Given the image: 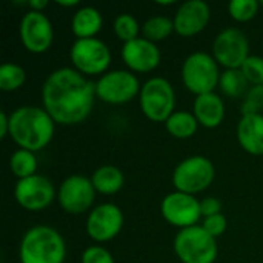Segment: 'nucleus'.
I'll use <instances>...</instances> for the list:
<instances>
[{
  "instance_id": "nucleus-1",
  "label": "nucleus",
  "mask_w": 263,
  "mask_h": 263,
  "mask_svg": "<svg viewBox=\"0 0 263 263\" xmlns=\"http://www.w3.org/2000/svg\"><path fill=\"white\" fill-rule=\"evenodd\" d=\"M96 83L74 68H60L51 72L42 88L43 109L55 123H82L92 111Z\"/></svg>"
},
{
  "instance_id": "nucleus-2",
  "label": "nucleus",
  "mask_w": 263,
  "mask_h": 263,
  "mask_svg": "<svg viewBox=\"0 0 263 263\" xmlns=\"http://www.w3.org/2000/svg\"><path fill=\"white\" fill-rule=\"evenodd\" d=\"M55 122L37 106H20L9 116V136L20 149L40 151L54 136Z\"/></svg>"
},
{
  "instance_id": "nucleus-3",
  "label": "nucleus",
  "mask_w": 263,
  "mask_h": 263,
  "mask_svg": "<svg viewBox=\"0 0 263 263\" xmlns=\"http://www.w3.org/2000/svg\"><path fill=\"white\" fill-rule=\"evenodd\" d=\"M65 256L66 247L63 237L46 225L28 230L18 248L22 263H63Z\"/></svg>"
},
{
  "instance_id": "nucleus-4",
  "label": "nucleus",
  "mask_w": 263,
  "mask_h": 263,
  "mask_svg": "<svg viewBox=\"0 0 263 263\" xmlns=\"http://www.w3.org/2000/svg\"><path fill=\"white\" fill-rule=\"evenodd\" d=\"M174 251L183 263H214L217 257V242L203 227L194 225L177 233Z\"/></svg>"
},
{
  "instance_id": "nucleus-5",
  "label": "nucleus",
  "mask_w": 263,
  "mask_h": 263,
  "mask_svg": "<svg viewBox=\"0 0 263 263\" xmlns=\"http://www.w3.org/2000/svg\"><path fill=\"white\" fill-rule=\"evenodd\" d=\"M182 80L196 96L214 92L220 82L219 63L206 52H193L182 66Z\"/></svg>"
},
{
  "instance_id": "nucleus-6",
  "label": "nucleus",
  "mask_w": 263,
  "mask_h": 263,
  "mask_svg": "<svg viewBox=\"0 0 263 263\" xmlns=\"http://www.w3.org/2000/svg\"><path fill=\"white\" fill-rule=\"evenodd\" d=\"M176 94L163 77H153L140 89V109L153 122H166L174 112Z\"/></svg>"
},
{
  "instance_id": "nucleus-7",
  "label": "nucleus",
  "mask_w": 263,
  "mask_h": 263,
  "mask_svg": "<svg viewBox=\"0 0 263 263\" xmlns=\"http://www.w3.org/2000/svg\"><path fill=\"white\" fill-rule=\"evenodd\" d=\"M214 176L216 170L210 159L203 156H193L176 166L173 173V183L177 191L194 196L205 191L213 183Z\"/></svg>"
},
{
  "instance_id": "nucleus-8",
  "label": "nucleus",
  "mask_w": 263,
  "mask_h": 263,
  "mask_svg": "<svg viewBox=\"0 0 263 263\" xmlns=\"http://www.w3.org/2000/svg\"><path fill=\"white\" fill-rule=\"evenodd\" d=\"M74 69L80 74L97 76L108 69L111 63L109 48L99 39H77L69 51Z\"/></svg>"
},
{
  "instance_id": "nucleus-9",
  "label": "nucleus",
  "mask_w": 263,
  "mask_h": 263,
  "mask_svg": "<svg viewBox=\"0 0 263 263\" xmlns=\"http://www.w3.org/2000/svg\"><path fill=\"white\" fill-rule=\"evenodd\" d=\"M140 83L137 77L123 69H116L105 72L96 83L97 97L111 105H122L131 102L137 94H140Z\"/></svg>"
},
{
  "instance_id": "nucleus-10",
  "label": "nucleus",
  "mask_w": 263,
  "mask_h": 263,
  "mask_svg": "<svg viewBox=\"0 0 263 263\" xmlns=\"http://www.w3.org/2000/svg\"><path fill=\"white\" fill-rule=\"evenodd\" d=\"M214 59L227 69H240L243 62L250 57V42L239 28L223 29L213 45Z\"/></svg>"
},
{
  "instance_id": "nucleus-11",
  "label": "nucleus",
  "mask_w": 263,
  "mask_h": 263,
  "mask_svg": "<svg viewBox=\"0 0 263 263\" xmlns=\"http://www.w3.org/2000/svg\"><path fill=\"white\" fill-rule=\"evenodd\" d=\"M18 34L22 45L32 54L46 52L52 45L51 20L40 11H29L22 17Z\"/></svg>"
},
{
  "instance_id": "nucleus-12",
  "label": "nucleus",
  "mask_w": 263,
  "mask_h": 263,
  "mask_svg": "<svg viewBox=\"0 0 263 263\" xmlns=\"http://www.w3.org/2000/svg\"><path fill=\"white\" fill-rule=\"evenodd\" d=\"M14 197L22 208L28 211H42L51 205L55 197V191L49 179L34 174L31 177L20 179L15 183Z\"/></svg>"
},
{
  "instance_id": "nucleus-13",
  "label": "nucleus",
  "mask_w": 263,
  "mask_h": 263,
  "mask_svg": "<svg viewBox=\"0 0 263 263\" xmlns=\"http://www.w3.org/2000/svg\"><path fill=\"white\" fill-rule=\"evenodd\" d=\"M160 211L163 219L173 225L179 227L180 230L190 228L197 225L202 213H200V202L191 196L180 191L168 194L160 205Z\"/></svg>"
},
{
  "instance_id": "nucleus-14",
  "label": "nucleus",
  "mask_w": 263,
  "mask_h": 263,
  "mask_svg": "<svg viewBox=\"0 0 263 263\" xmlns=\"http://www.w3.org/2000/svg\"><path fill=\"white\" fill-rule=\"evenodd\" d=\"M96 196V188L91 179L83 176H71L63 180L59 188V203L69 214H82L91 208Z\"/></svg>"
},
{
  "instance_id": "nucleus-15",
  "label": "nucleus",
  "mask_w": 263,
  "mask_h": 263,
  "mask_svg": "<svg viewBox=\"0 0 263 263\" xmlns=\"http://www.w3.org/2000/svg\"><path fill=\"white\" fill-rule=\"evenodd\" d=\"M123 228V214L114 203H102L96 206L86 220V233L96 242H108L114 239Z\"/></svg>"
},
{
  "instance_id": "nucleus-16",
  "label": "nucleus",
  "mask_w": 263,
  "mask_h": 263,
  "mask_svg": "<svg viewBox=\"0 0 263 263\" xmlns=\"http://www.w3.org/2000/svg\"><path fill=\"white\" fill-rule=\"evenodd\" d=\"M211 9L203 0H188L174 15V31L182 37H193L203 31L210 22Z\"/></svg>"
},
{
  "instance_id": "nucleus-17",
  "label": "nucleus",
  "mask_w": 263,
  "mask_h": 263,
  "mask_svg": "<svg viewBox=\"0 0 263 263\" xmlns=\"http://www.w3.org/2000/svg\"><path fill=\"white\" fill-rule=\"evenodd\" d=\"M122 59L125 65L136 72H149L159 66L160 51L156 43L143 37H137L136 40L123 45Z\"/></svg>"
},
{
  "instance_id": "nucleus-18",
  "label": "nucleus",
  "mask_w": 263,
  "mask_h": 263,
  "mask_svg": "<svg viewBox=\"0 0 263 263\" xmlns=\"http://www.w3.org/2000/svg\"><path fill=\"white\" fill-rule=\"evenodd\" d=\"M237 139L240 146L253 154H263V114L242 116L237 125Z\"/></svg>"
},
{
  "instance_id": "nucleus-19",
  "label": "nucleus",
  "mask_w": 263,
  "mask_h": 263,
  "mask_svg": "<svg viewBox=\"0 0 263 263\" xmlns=\"http://www.w3.org/2000/svg\"><path fill=\"white\" fill-rule=\"evenodd\" d=\"M193 114L197 122L205 128H217L225 117V105L220 96L216 92H208L203 96H197L193 106Z\"/></svg>"
},
{
  "instance_id": "nucleus-20",
  "label": "nucleus",
  "mask_w": 263,
  "mask_h": 263,
  "mask_svg": "<svg viewBox=\"0 0 263 263\" xmlns=\"http://www.w3.org/2000/svg\"><path fill=\"white\" fill-rule=\"evenodd\" d=\"M103 25V18L99 9L92 6H83L72 15L71 29L77 39H92Z\"/></svg>"
},
{
  "instance_id": "nucleus-21",
  "label": "nucleus",
  "mask_w": 263,
  "mask_h": 263,
  "mask_svg": "<svg viewBox=\"0 0 263 263\" xmlns=\"http://www.w3.org/2000/svg\"><path fill=\"white\" fill-rule=\"evenodd\" d=\"M91 182L100 194H116L122 190L123 186V173L111 165L100 166L99 170L94 171Z\"/></svg>"
},
{
  "instance_id": "nucleus-22",
  "label": "nucleus",
  "mask_w": 263,
  "mask_h": 263,
  "mask_svg": "<svg viewBox=\"0 0 263 263\" xmlns=\"http://www.w3.org/2000/svg\"><path fill=\"white\" fill-rule=\"evenodd\" d=\"M165 125H166V131L176 139H190L196 134L199 122L196 116L191 112L176 111L165 122Z\"/></svg>"
},
{
  "instance_id": "nucleus-23",
  "label": "nucleus",
  "mask_w": 263,
  "mask_h": 263,
  "mask_svg": "<svg viewBox=\"0 0 263 263\" xmlns=\"http://www.w3.org/2000/svg\"><path fill=\"white\" fill-rule=\"evenodd\" d=\"M174 29V20L165 17V15H156L148 18L143 26H142V34L143 39L156 43L160 40H165L166 37H170V34Z\"/></svg>"
},
{
  "instance_id": "nucleus-24",
  "label": "nucleus",
  "mask_w": 263,
  "mask_h": 263,
  "mask_svg": "<svg viewBox=\"0 0 263 263\" xmlns=\"http://www.w3.org/2000/svg\"><path fill=\"white\" fill-rule=\"evenodd\" d=\"M248 80L240 69H225L220 74L219 88L228 97H242L247 91Z\"/></svg>"
},
{
  "instance_id": "nucleus-25",
  "label": "nucleus",
  "mask_w": 263,
  "mask_h": 263,
  "mask_svg": "<svg viewBox=\"0 0 263 263\" xmlns=\"http://www.w3.org/2000/svg\"><path fill=\"white\" fill-rule=\"evenodd\" d=\"M9 168L12 174L18 177V180L31 177L37 171V159L32 151L17 149L9 159Z\"/></svg>"
},
{
  "instance_id": "nucleus-26",
  "label": "nucleus",
  "mask_w": 263,
  "mask_h": 263,
  "mask_svg": "<svg viewBox=\"0 0 263 263\" xmlns=\"http://www.w3.org/2000/svg\"><path fill=\"white\" fill-rule=\"evenodd\" d=\"M26 80V71L15 63H3L0 66V89L15 91Z\"/></svg>"
},
{
  "instance_id": "nucleus-27",
  "label": "nucleus",
  "mask_w": 263,
  "mask_h": 263,
  "mask_svg": "<svg viewBox=\"0 0 263 263\" xmlns=\"http://www.w3.org/2000/svg\"><path fill=\"white\" fill-rule=\"evenodd\" d=\"M140 28H139V22L136 17H133L131 14H120L116 20H114V32L116 35L128 43L137 39Z\"/></svg>"
},
{
  "instance_id": "nucleus-28",
  "label": "nucleus",
  "mask_w": 263,
  "mask_h": 263,
  "mask_svg": "<svg viewBox=\"0 0 263 263\" xmlns=\"http://www.w3.org/2000/svg\"><path fill=\"white\" fill-rule=\"evenodd\" d=\"M259 5L256 0H231L228 3V12L237 22H248L256 17Z\"/></svg>"
},
{
  "instance_id": "nucleus-29",
  "label": "nucleus",
  "mask_w": 263,
  "mask_h": 263,
  "mask_svg": "<svg viewBox=\"0 0 263 263\" xmlns=\"http://www.w3.org/2000/svg\"><path fill=\"white\" fill-rule=\"evenodd\" d=\"M240 71L243 72L248 83L254 86L263 85V57L250 55L240 66Z\"/></svg>"
},
{
  "instance_id": "nucleus-30",
  "label": "nucleus",
  "mask_w": 263,
  "mask_h": 263,
  "mask_svg": "<svg viewBox=\"0 0 263 263\" xmlns=\"http://www.w3.org/2000/svg\"><path fill=\"white\" fill-rule=\"evenodd\" d=\"M263 109V85L253 86L251 89H248L247 97L243 100L242 105V112L243 116L248 114H260Z\"/></svg>"
},
{
  "instance_id": "nucleus-31",
  "label": "nucleus",
  "mask_w": 263,
  "mask_h": 263,
  "mask_svg": "<svg viewBox=\"0 0 263 263\" xmlns=\"http://www.w3.org/2000/svg\"><path fill=\"white\" fill-rule=\"evenodd\" d=\"M82 263H114L111 253L102 247H89L82 254Z\"/></svg>"
},
{
  "instance_id": "nucleus-32",
  "label": "nucleus",
  "mask_w": 263,
  "mask_h": 263,
  "mask_svg": "<svg viewBox=\"0 0 263 263\" xmlns=\"http://www.w3.org/2000/svg\"><path fill=\"white\" fill-rule=\"evenodd\" d=\"M202 227L205 228V231L208 234H211L214 239H217L227 230V219H225L223 214H216V216H211V217H205Z\"/></svg>"
},
{
  "instance_id": "nucleus-33",
  "label": "nucleus",
  "mask_w": 263,
  "mask_h": 263,
  "mask_svg": "<svg viewBox=\"0 0 263 263\" xmlns=\"http://www.w3.org/2000/svg\"><path fill=\"white\" fill-rule=\"evenodd\" d=\"M222 202L216 197H206L200 202V213L205 217H211L216 214H222Z\"/></svg>"
},
{
  "instance_id": "nucleus-34",
  "label": "nucleus",
  "mask_w": 263,
  "mask_h": 263,
  "mask_svg": "<svg viewBox=\"0 0 263 263\" xmlns=\"http://www.w3.org/2000/svg\"><path fill=\"white\" fill-rule=\"evenodd\" d=\"M9 134V117L5 111L0 112V139H5Z\"/></svg>"
},
{
  "instance_id": "nucleus-35",
  "label": "nucleus",
  "mask_w": 263,
  "mask_h": 263,
  "mask_svg": "<svg viewBox=\"0 0 263 263\" xmlns=\"http://www.w3.org/2000/svg\"><path fill=\"white\" fill-rule=\"evenodd\" d=\"M26 5L31 8V11H40L42 12V9H45L48 6V2L46 0H29Z\"/></svg>"
},
{
  "instance_id": "nucleus-36",
  "label": "nucleus",
  "mask_w": 263,
  "mask_h": 263,
  "mask_svg": "<svg viewBox=\"0 0 263 263\" xmlns=\"http://www.w3.org/2000/svg\"><path fill=\"white\" fill-rule=\"evenodd\" d=\"M57 5H60V6H76V5H79V0H57L55 2Z\"/></svg>"
},
{
  "instance_id": "nucleus-37",
  "label": "nucleus",
  "mask_w": 263,
  "mask_h": 263,
  "mask_svg": "<svg viewBox=\"0 0 263 263\" xmlns=\"http://www.w3.org/2000/svg\"><path fill=\"white\" fill-rule=\"evenodd\" d=\"M260 5H262V6H263V2H260Z\"/></svg>"
}]
</instances>
